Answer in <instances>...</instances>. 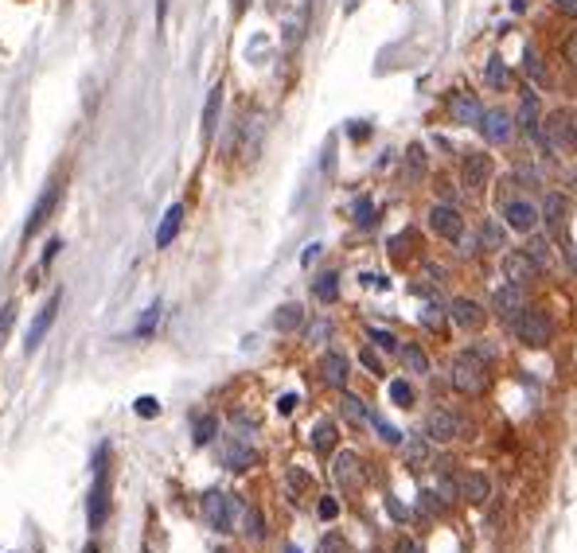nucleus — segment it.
Segmentation results:
<instances>
[{
    "instance_id": "1",
    "label": "nucleus",
    "mask_w": 577,
    "mask_h": 553,
    "mask_svg": "<svg viewBox=\"0 0 577 553\" xmlns=\"http://www.w3.org/2000/svg\"><path fill=\"white\" fill-rule=\"evenodd\" d=\"M110 518V444H98L94 452V487L86 499V522L90 530H102Z\"/></svg>"
},
{
    "instance_id": "2",
    "label": "nucleus",
    "mask_w": 577,
    "mask_h": 553,
    "mask_svg": "<svg viewBox=\"0 0 577 553\" xmlns=\"http://www.w3.org/2000/svg\"><path fill=\"white\" fill-rule=\"evenodd\" d=\"M422 433L430 436L433 444H452V441H468L472 436V421H468L460 409H449V406H433L425 414V425Z\"/></svg>"
},
{
    "instance_id": "3",
    "label": "nucleus",
    "mask_w": 577,
    "mask_h": 553,
    "mask_svg": "<svg viewBox=\"0 0 577 553\" xmlns=\"http://www.w3.org/2000/svg\"><path fill=\"white\" fill-rule=\"evenodd\" d=\"M449 382L457 386L460 394H484V386H488V362H484V354L476 351V347H464V351L452 359Z\"/></svg>"
},
{
    "instance_id": "4",
    "label": "nucleus",
    "mask_w": 577,
    "mask_h": 553,
    "mask_svg": "<svg viewBox=\"0 0 577 553\" xmlns=\"http://www.w3.org/2000/svg\"><path fill=\"white\" fill-rule=\"evenodd\" d=\"M242 515H246V502L238 499V495H230V491H207L203 495V518H207V526H215L219 534H230L242 522Z\"/></svg>"
},
{
    "instance_id": "5",
    "label": "nucleus",
    "mask_w": 577,
    "mask_h": 553,
    "mask_svg": "<svg viewBox=\"0 0 577 553\" xmlns=\"http://www.w3.org/2000/svg\"><path fill=\"white\" fill-rule=\"evenodd\" d=\"M507 327L515 332V339L526 343V347H546L550 335H554V324H550V316H546V312H539V308H526L523 316L511 320Z\"/></svg>"
},
{
    "instance_id": "6",
    "label": "nucleus",
    "mask_w": 577,
    "mask_h": 553,
    "mask_svg": "<svg viewBox=\"0 0 577 553\" xmlns=\"http://www.w3.org/2000/svg\"><path fill=\"white\" fill-rule=\"evenodd\" d=\"M445 316H449L460 332H480L484 320H488V308H484L480 300H472V296H452V300L445 304Z\"/></svg>"
},
{
    "instance_id": "7",
    "label": "nucleus",
    "mask_w": 577,
    "mask_h": 553,
    "mask_svg": "<svg viewBox=\"0 0 577 553\" xmlns=\"http://www.w3.org/2000/svg\"><path fill=\"white\" fill-rule=\"evenodd\" d=\"M542 222V207L531 199H523V195H515V199L504 203V226L507 230H519V234H531L534 226Z\"/></svg>"
},
{
    "instance_id": "8",
    "label": "nucleus",
    "mask_w": 577,
    "mask_h": 553,
    "mask_svg": "<svg viewBox=\"0 0 577 553\" xmlns=\"http://www.w3.org/2000/svg\"><path fill=\"white\" fill-rule=\"evenodd\" d=\"M542 207V222H546V230L554 238L566 234V226H570V214H573V199L562 191H546V199L539 203Z\"/></svg>"
},
{
    "instance_id": "9",
    "label": "nucleus",
    "mask_w": 577,
    "mask_h": 553,
    "mask_svg": "<svg viewBox=\"0 0 577 553\" xmlns=\"http://www.w3.org/2000/svg\"><path fill=\"white\" fill-rule=\"evenodd\" d=\"M430 230L437 238H445V242H460V238H464V218H460V211L449 207V203H433L430 207Z\"/></svg>"
},
{
    "instance_id": "10",
    "label": "nucleus",
    "mask_w": 577,
    "mask_h": 553,
    "mask_svg": "<svg viewBox=\"0 0 577 553\" xmlns=\"http://www.w3.org/2000/svg\"><path fill=\"white\" fill-rule=\"evenodd\" d=\"M492 308H496L499 316L507 320V324H511V320H519L526 308H531V296H526V285H511V280H507L504 288H496V296H492Z\"/></svg>"
},
{
    "instance_id": "11",
    "label": "nucleus",
    "mask_w": 577,
    "mask_h": 553,
    "mask_svg": "<svg viewBox=\"0 0 577 553\" xmlns=\"http://www.w3.org/2000/svg\"><path fill=\"white\" fill-rule=\"evenodd\" d=\"M504 277L511 280V285H531V280L542 277V269H539V261H534L531 253L519 246V250H507L504 253Z\"/></svg>"
},
{
    "instance_id": "12",
    "label": "nucleus",
    "mask_w": 577,
    "mask_h": 553,
    "mask_svg": "<svg viewBox=\"0 0 577 553\" xmlns=\"http://www.w3.org/2000/svg\"><path fill=\"white\" fill-rule=\"evenodd\" d=\"M348 378H351L348 354H340V351H324V354H320V382H324L328 390H348Z\"/></svg>"
},
{
    "instance_id": "13",
    "label": "nucleus",
    "mask_w": 577,
    "mask_h": 553,
    "mask_svg": "<svg viewBox=\"0 0 577 553\" xmlns=\"http://www.w3.org/2000/svg\"><path fill=\"white\" fill-rule=\"evenodd\" d=\"M59 304H63V293H55L51 300L43 304V308L36 312V320H31V327H28V339H24V351H39V343L47 339V332H51V324H55V312H59Z\"/></svg>"
},
{
    "instance_id": "14",
    "label": "nucleus",
    "mask_w": 577,
    "mask_h": 553,
    "mask_svg": "<svg viewBox=\"0 0 577 553\" xmlns=\"http://www.w3.org/2000/svg\"><path fill=\"white\" fill-rule=\"evenodd\" d=\"M488 179H492V156L488 152H464V160H460V184H464L468 191H480Z\"/></svg>"
},
{
    "instance_id": "15",
    "label": "nucleus",
    "mask_w": 577,
    "mask_h": 553,
    "mask_svg": "<svg viewBox=\"0 0 577 553\" xmlns=\"http://www.w3.org/2000/svg\"><path fill=\"white\" fill-rule=\"evenodd\" d=\"M332 475H336V483H340L343 491H355V487L363 483V460H359V452H351V448L336 452Z\"/></svg>"
},
{
    "instance_id": "16",
    "label": "nucleus",
    "mask_w": 577,
    "mask_h": 553,
    "mask_svg": "<svg viewBox=\"0 0 577 553\" xmlns=\"http://www.w3.org/2000/svg\"><path fill=\"white\" fill-rule=\"evenodd\" d=\"M449 113H452V121H460V125H480L484 121V105H480V98H476L472 90H457V94L449 98Z\"/></svg>"
},
{
    "instance_id": "17",
    "label": "nucleus",
    "mask_w": 577,
    "mask_h": 553,
    "mask_svg": "<svg viewBox=\"0 0 577 553\" xmlns=\"http://www.w3.org/2000/svg\"><path fill=\"white\" fill-rule=\"evenodd\" d=\"M480 133L488 144H507L511 133H515V121H511V113H504V110H488L480 121Z\"/></svg>"
},
{
    "instance_id": "18",
    "label": "nucleus",
    "mask_w": 577,
    "mask_h": 553,
    "mask_svg": "<svg viewBox=\"0 0 577 553\" xmlns=\"http://www.w3.org/2000/svg\"><path fill=\"white\" fill-rule=\"evenodd\" d=\"M55 199H59V184H47V191L36 199V207H31V214H28V222H24V242H31V234H36L39 226L47 222V214H51V207H55Z\"/></svg>"
},
{
    "instance_id": "19",
    "label": "nucleus",
    "mask_w": 577,
    "mask_h": 553,
    "mask_svg": "<svg viewBox=\"0 0 577 553\" xmlns=\"http://www.w3.org/2000/svg\"><path fill=\"white\" fill-rule=\"evenodd\" d=\"M312 448H316V456H332V452L340 448V425H336L332 417L316 421V428H312Z\"/></svg>"
},
{
    "instance_id": "20",
    "label": "nucleus",
    "mask_w": 577,
    "mask_h": 553,
    "mask_svg": "<svg viewBox=\"0 0 577 553\" xmlns=\"http://www.w3.org/2000/svg\"><path fill=\"white\" fill-rule=\"evenodd\" d=\"M460 495H464L468 502H476V507H484V502L492 499V480L484 472H464L460 475Z\"/></svg>"
},
{
    "instance_id": "21",
    "label": "nucleus",
    "mask_w": 577,
    "mask_h": 553,
    "mask_svg": "<svg viewBox=\"0 0 577 553\" xmlns=\"http://www.w3.org/2000/svg\"><path fill=\"white\" fill-rule=\"evenodd\" d=\"M254 460H258V452H254L246 441H227V448H222V464H227L230 472H246Z\"/></svg>"
},
{
    "instance_id": "22",
    "label": "nucleus",
    "mask_w": 577,
    "mask_h": 553,
    "mask_svg": "<svg viewBox=\"0 0 577 553\" xmlns=\"http://www.w3.org/2000/svg\"><path fill=\"white\" fill-rule=\"evenodd\" d=\"M398 362L402 370H410V374H430V354L422 351V343H402L398 347Z\"/></svg>"
},
{
    "instance_id": "23",
    "label": "nucleus",
    "mask_w": 577,
    "mask_h": 553,
    "mask_svg": "<svg viewBox=\"0 0 577 553\" xmlns=\"http://www.w3.org/2000/svg\"><path fill=\"white\" fill-rule=\"evenodd\" d=\"M180 222H184V207L180 203H172L168 211H164V218H160V226H156V246H172V238L180 234Z\"/></svg>"
},
{
    "instance_id": "24",
    "label": "nucleus",
    "mask_w": 577,
    "mask_h": 553,
    "mask_svg": "<svg viewBox=\"0 0 577 553\" xmlns=\"http://www.w3.org/2000/svg\"><path fill=\"white\" fill-rule=\"evenodd\" d=\"M504 246H507V230H504V222L484 218V226H480V250H488V253H504Z\"/></svg>"
},
{
    "instance_id": "25",
    "label": "nucleus",
    "mask_w": 577,
    "mask_h": 553,
    "mask_svg": "<svg viewBox=\"0 0 577 553\" xmlns=\"http://www.w3.org/2000/svg\"><path fill=\"white\" fill-rule=\"evenodd\" d=\"M519 125H523L526 133H531V137L542 144V117H539V98H534V94H526V98H523V113H519Z\"/></svg>"
},
{
    "instance_id": "26",
    "label": "nucleus",
    "mask_w": 577,
    "mask_h": 553,
    "mask_svg": "<svg viewBox=\"0 0 577 553\" xmlns=\"http://www.w3.org/2000/svg\"><path fill=\"white\" fill-rule=\"evenodd\" d=\"M219 110H222V86H211L207 94V105H203V140L215 137V125H219Z\"/></svg>"
},
{
    "instance_id": "27",
    "label": "nucleus",
    "mask_w": 577,
    "mask_h": 553,
    "mask_svg": "<svg viewBox=\"0 0 577 553\" xmlns=\"http://www.w3.org/2000/svg\"><path fill=\"white\" fill-rule=\"evenodd\" d=\"M301 324H304V308H301V304H281V308L274 312V327H277V332H296Z\"/></svg>"
},
{
    "instance_id": "28",
    "label": "nucleus",
    "mask_w": 577,
    "mask_h": 553,
    "mask_svg": "<svg viewBox=\"0 0 577 553\" xmlns=\"http://www.w3.org/2000/svg\"><path fill=\"white\" fill-rule=\"evenodd\" d=\"M406 456H410V464H430V460H433V441H430V436H422V433H417V436H406Z\"/></svg>"
},
{
    "instance_id": "29",
    "label": "nucleus",
    "mask_w": 577,
    "mask_h": 553,
    "mask_svg": "<svg viewBox=\"0 0 577 553\" xmlns=\"http://www.w3.org/2000/svg\"><path fill=\"white\" fill-rule=\"evenodd\" d=\"M370 428L378 433V441H383V444H406L402 428H398V425H390V421H386L383 414H375V409H370Z\"/></svg>"
},
{
    "instance_id": "30",
    "label": "nucleus",
    "mask_w": 577,
    "mask_h": 553,
    "mask_svg": "<svg viewBox=\"0 0 577 553\" xmlns=\"http://www.w3.org/2000/svg\"><path fill=\"white\" fill-rule=\"evenodd\" d=\"M340 409H343V417H348L351 425H370V409H367V401H359L355 394H343Z\"/></svg>"
},
{
    "instance_id": "31",
    "label": "nucleus",
    "mask_w": 577,
    "mask_h": 553,
    "mask_svg": "<svg viewBox=\"0 0 577 553\" xmlns=\"http://www.w3.org/2000/svg\"><path fill=\"white\" fill-rule=\"evenodd\" d=\"M523 250L531 253L534 261H539V269H542V273H546V269L554 265V253H550V238H531V242H526Z\"/></svg>"
},
{
    "instance_id": "32",
    "label": "nucleus",
    "mask_w": 577,
    "mask_h": 553,
    "mask_svg": "<svg viewBox=\"0 0 577 553\" xmlns=\"http://www.w3.org/2000/svg\"><path fill=\"white\" fill-rule=\"evenodd\" d=\"M484 82H488V90H507V67H504V59L499 55H492L488 59V70H484Z\"/></svg>"
},
{
    "instance_id": "33",
    "label": "nucleus",
    "mask_w": 577,
    "mask_h": 553,
    "mask_svg": "<svg viewBox=\"0 0 577 553\" xmlns=\"http://www.w3.org/2000/svg\"><path fill=\"white\" fill-rule=\"evenodd\" d=\"M445 495L441 491H422L417 495V510H422V515H430V518H441L445 515Z\"/></svg>"
},
{
    "instance_id": "34",
    "label": "nucleus",
    "mask_w": 577,
    "mask_h": 553,
    "mask_svg": "<svg viewBox=\"0 0 577 553\" xmlns=\"http://www.w3.org/2000/svg\"><path fill=\"white\" fill-rule=\"evenodd\" d=\"M242 526H246V538H250V542H261V538H266V518H261L258 507H246Z\"/></svg>"
},
{
    "instance_id": "35",
    "label": "nucleus",
    "mask_w": 577,
    "mask_h": 553,
    "mask_svg": "<svg viewBox=\"0 0 577 553\" xmlns=\"http://www.w3.org/2000/svg\"><path fill=\"white\" fill-rule=\"evenodd\" d=\"M156 324H160V300H156V304H148V308H145V316L137 320L133 335H137V339H148V335L156 332Z\"/></svg>"
},
{
    "instance_id": "36",
    "label": "nucleus",
    "mask_w": 577,
    "mask_h": 553,
    "mask_svg": "<svg viewBox=\"0 0 577 553\" xmlns=\"http://www.w3.org/2000/svg\"><path fill=\"white\" fill-rule=\"evenodd\" d=\"M336 296H340V273H320V280H316V300L332 304Z\"/></svg>"
},
{
    "instance_id": "37",
    "label": "nucleus",
    "mask_w": 577,
    "mask_h": 553,
    "mask_svg": "<svg viewBox=\"0 0 577 553\" xmlns=\"http://www.w3.org/2000/svg\"><path fill=\"white\" fill-rule=\"evenodd\" d=\"M386 394H390V401H394V406H402V409H410V406H414V386H410L406 378H394V382H390V390H386Z\"/></svg>"
},
{
    "instance_id": "38",
    "label": "nucleus",
    "mask_w": 577,
    "mask_h": 553,
    "mask_svg": "<svg viewBox=\"0 0 577 553\" xmlns=\"http://www.w3.org/2000/svg\"><path fill=\"white\" fill-rule=\"evenodd\" d=\"M215 428H219V421L211 417V414L195 417V433H192V441H195V444H211V441H215Z\"/></svg>"
},
{
    "instance_id": "39",
    "label": "nucleus",
    "mask_w": 577,
    "mask_h": 553,
    "mask_svg": "<svg viewBox=\"0 0 577 553\" xmlns=\"http://www.w3.org/2000/svg\"><path fill=\"white\" fill-rule=\"evenodd\" d=\"M367 335H370V347H378V351H398V347H402L398 335H394L390 327H370Z\"/></svg>"
},
{
    "instance_id": "40",
    "label": "nucleus",
    "mask_w": 577,
    "mask_h": 553,
    "mask_svg": "<svg viewBox=\"0 0 577 553\" xmlns=\"http://www.w3.org/2000/svg\"><path fill=\"white\" fill-rule=\"evenodd\" d=\"M422 172H425V148H422V144H414V148L406 152V179L414 184V179L422 176Z\"/></svg>"
},
{
    "instance_id": "41",
    "label": "nucleus",
    "mask_w": 577,
    "mask_h": 553,
    "mask_svg": "<svg viewBox=\"0 0 577 553\" xmlns=\"http://www.w3.org/2000/svg\"><path fill=\"white\" fill-rule=\"evenodd\" d=\"M316 553H351V546H348V538H343V534H324V538H320V546H316Z\"/></svg>"
},
{
    "instance_id": "42",
    "label": "nucleus",
    "mask_w": 577,
    "mask_h": 553,
    "mask_svg": "<svg viewBox=\"0 0 577 553\" xmlns=\"http://www.w3.org/2000/svg\"><path fill=\"white\" fill-rule=\"evenodd\" d=\"M359 362L370 370V374H378V378L386 374V370H383V359H378V347H359Z\"/></svg>"
},
{
    "instance_id": "43",
    "label": "nucleus",
    "mask_w": 577,
    "mask_h": 553,
    "mask_svg": "<svg viewBox=\"0 0 577 553\" xmlns=\"http://www.w3.org/2000/svg\"><path fill=\"white\" fill-rule=\"evenodd\" d=\"M12 324H16V300H8L4 308H0V347H4L8 335H12Z\"/></svg>"
},
{
    "instance_id": "44",
    "label": "nucleus",
    "mask_w": 577,
    "mask_h": 553,
    "mask_svg": "<svg viewBox=\"0 0 577 553\" xmlns=\"http://www.w3.org/2000/svg\"><path fill=\"white\" fill-rule=\"evenodd\" d=\"M288 487H293V499H304V491H308V487H312L308 472H301V468H293V472H288Z\"/></svg>"
},
{
    "instance_id": "45",
    "label": "nucleus",
    "mask_w": 577,
    "mask_h": 553,
    "mask_svg": "<svg viewBox=\"0 0 577 553\" xmlns=\"http://www.w3.org/2000/svg\"><path fill=\"white\" fill-rule=\"evenodd\" d=\"M316 510H320V518H324V522H332V518L340 515V499H336V495H324V499L316 502Z\"/></svg>"
},
{
    "instance_id": "46",
    "label": "nucleus",
    "mask_w": 577,
    "mask_h": 553,
    "mask_svg": "<svg viewBox=\"0 0 577 553\" xmlns=\"http://www.w3.org/2000/svg\"><path fill=\"white\" fill-rule=\"evenodd\" d=\"M133 409H137V417H145V421H148V417L160 414V401H156V398H137V406H133Z\"/></svg>"
},
{
    "instance_id": "47",
    "label": "nucleus",
    "mask_w": 577,
    "mask_h": 553,
    "mask_svg": "<svg viewBox=\"0 0 577 553\" xmlns=\"http://www.w3.org/2000/svg\"><path fill=\"white\" fill-rule=\"evenodd\" d=\"M417 320H422L425 327H441V308H437V304H425V308H422V316H417Z\"/></svg>"
},
{
    "instance_id": "48",
    "label": "nucleus",
    "mask_w": 577,
    "mask_h": 553,
    "mask_svg": "<svg viewBox=\"0 0 577 553\" xmlns=\"http://www.w3.org/2000/svg\"><path fill=\"white\" fill-rule=\"evenodd\" d=\"M328 332H332V324H328V320H316V324L308 327V339H312V343H320Z\"/></svg>"
},
{
    "instance_id": "49",
    "label": "nucleus",
    "mask_w": 577,
    "mask_h": 553,
    "mask_svg": "<svg viewBox=\"0 0 577 553\" xmlns=\"http://www.w3.org/2000/svg\"><path fill=\"white\" fill-rule=\"evenodd\" d=\"M355 222H363V226H370V222H375V214H370V203L367 199L355 203Z\"/></svg>"
},
{
    "instance_id": "50",
    "label": "nucleus",
    "mask_w": 577,
    "mask_h": 553,
    "mask_svg": "<svg viewBox=\"0 0 577 553\" xmlns=\"http://www.w3.org/2000/svg\"><path fill=\"white\" fill-rule=\"evenodd\" d=\"M394 553H422V546H417L414 538H406V534H402V538L394 542Z\"/></svg>"
},
{
    "instance_id": "51",
    "label": "nucleus",
    "mask_w": 577,
    "mask_h": 553,
    "mask_svg": "<svg viewBox=\"0 0 577 553\" xmlns=\"http://www.w3.org/2000/svg\"><path fill=\"white\" fill-rule=\"evenodd\" d=\"M386 510H390V515H394V518H398V522H406V518H410V510H406V507H402V502H398V499H394V495H390V499H386Z\"/></svg>"
},
{
    "instance_id": "52",
    "label": "nucleus",
    "mask_w": 577,
    "mask_h": 553,
    "mask_svg": "<svg viewBox=\"0 0 577 553\" xmlns=\"http://www.w3.org/2000/svg\"><path fill=\"white\" fill-rule=\"evenodd\" d=\"M566 63H570V67L577 70V31H573L570 39H566Z\"/></svg>"
},
{
    "instance_id": "53",
    "label": "nucleus",
    "mask_w": 577,
    "mask_h": 553,
    "mask_svg": "<svg viewBox=\"0 0 577 553\" xmlns=\"http://www.w3.org/2000/svg\"><path fill=\"white\" fill-rule=\"evenodd\" d=\"M59 238H51V242H47V250H43V265H51V261H55V253H59Z\"/></svg>"
},
{
    "instance_id": "54",
    "label": "nucleus",
    "mask_w": 577,
    "mask_h": 553,
    "mask_svg": "<svg viewBox=\"0 0 577 553\" xmlns=\"http://www.w3.org/2000/svg\"><path fill=\"white\" fill-rule=\"evenodd\" d=\"M296 401H301L296 394H285V398L277 401V409H281V414H293V409H296Z\"/></svg>"
},
{
    "instance_id": "55",
    "label": "nucleus",
    "mask_w": 577,
    "mask_h": 553,
    "mask_svg": "<svg viewBox=\"0 0 577 553\" xmlns=\"http://www.w3.org/2000/svg\"><path fill=\"white\" fill-rule=\"evenodd\" d=\"M441 203H449V207H457V191L449 187V179L441 184Z\"/></svg>"
},
{
    "instance_id": "56",
    "label": "nucleus",
    "mask_w": 577,
    "mask_h": 553,
    "mask_svg": "<svg viewBox=\"0 0 577 553\" xmlns=\"http://www.w3.org/2000/svg\"><path fill=\"white\" fill-rule=\"evenodd\" d=\"M558 8H562L570 20H577V0H558Z\"/></svg>"
},
{
    "instance_id": "57",
    "label": "nucleus",
    "mask_w": 577,
    "mask_h": 553,
    "mask_svg": "<svg viewBox=\"0 0 577 553\" xmlns=\"http://www.w3.org/2000/svg\"><path fill=\"white\" fill-rule=\"evenodd\" d=\"M246 4H250V0H230V12L242 16V12H246Z\"/></svg>"
},
{
    "instance_id": "58",
    "label": "nucleus",
    "mask_w": 577,
    "mask_h": 553,
    "mask_svg": "<svg viewBox=\"0 0 577 553\" xmlns=\"http://www.w3.org/2000/svg\"><path fill=\"white\" fill-rule=\"evenodd\" d=\"M316 253H320V246H308V250H304V258H301V261H304V265H312V258H316Z\"/></svg>"
},
{
    "instance_id": "59",
    "label": "nucleus",
    "mask_w": 577,
    "mask_h": 553,
    "mask_svg": "<svg viewBox=\"0 0 577 553\" xmlns=\"http://www.w3.org/2000/svg\"><path fill=\"white\" fill-rule=\"evenodd\" d=\"M570 125H573V148H577V113H570Z\"/></svg>"
},
{
    "instance_id": "60",
    "label": "nucleus",
    "mask_w": 577,
    "mask_h": 553,
    "mask_svg": "<svg viewBox=\"0 0 577 553\" xmlns=\"http://www.w3.org/2000/svg\"><path fill=\"white\" fill-rule=\"evenodd\" d=\"M570 269L577 273V250H570Z\"/></svg>"
},
{
    "instance_id": "61",
    "label": "nucleus",
    "mask_w": 577,
    "mask_h": 553,
    "mask_svg": "<svg viewBox=\"0 0 577 553\" xmlns=\"http://www.w3.org/2000/svg\"><path fill=\"white\" fill-rule=\"evenodd\" d=\"M82 553H98V546H94V542H90V546H86V549H82Z\"/></svg>"
},
{
    "instance_id": "62",
    "label": "nucleus",
    "mask_w": 577,
    "mask_h": 553,
    "mask_svg": "<svg viewBox=\"0 0 577 553\" xmlns=\"http://www.w3.org/2000/svg\"><path fill=\"white\" fill-rule=\"evenodd\" d=\"M285 553H301V549H296V546H285Z\"/></svg>"
},
{
    "instance_id": "63",
    "label": "nucleus",
    "mask_w": 577,
    "mask_h": 553,
    "mask_svg": "<svg viewBox=\"0 0 577 553\" xmlns=\"http://www.w3.org/2000/svg\"><path fill=\"white\" fill-rule=\"evenodd\" d=\"M367 553H383V549H367Z\"/></svg>"
},
{
    "instance_id": "64",
    "label": "nucleus",
    "mask_w": 577,
    "mask_h": 553,
    "mask_svg": "<svg viewBox=\"0 0 577 553\" xmlns=\"http://www.w3.org/2000/svg\"><path fill=\"white\" fill-rule=\"evenodd\" d=\"M215 553H227V549H215Z\"/></svg>"
}]
</instances>
